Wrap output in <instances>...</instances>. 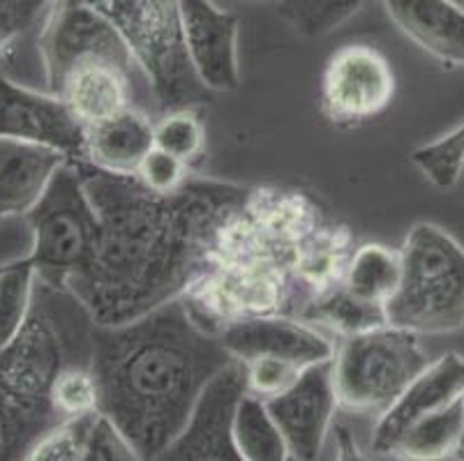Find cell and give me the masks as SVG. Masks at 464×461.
Wrapping results in <instances>:
<instances>
[{"label": "cell", "mask_w": 464, "mask_h": 461, "mask_svg": "<svg viewBox=\"0 0 464 461\" xmlns=\"http://www.w3.org/2000/svg\"><path fill=\"white\" fill-rule=\"evenodd\" d=\"M353 249L349 228L310 194L247 189L210 234L180 300L215 335L261 316L305 321L344 289Z\"/></svg>", "instance_id": "6da1fadb"}, {"label": "cell", "mask_w": 464, "mask_h": 461, "mask_svg": "<svg viewBox=\"0 0 464 461\" xmlns=\"http://www.w3.org/2000/svg\"><path fill=\"white\" fill-rule=\"evenodd\" d=\"M100 217L86 268L67 284L95 325H123L179 300L210 234L247 189L199 180L155 194L137 176L77 164Z\"/></svg>", "instance_id": "7a4b0ae2"}, {"label": "cell", "mask_w": 464, "mask_h": 461, "mask_svg": "<svg viewBox=\"0 0 464 461\" xmlns=\"http://www.w3.org/2000/svg\"><path fill=\"white\" fill-rule=\"evenodd\" d=\"M231 362L219 335L194 319L180 298L130 323L95 325L97 411L143 461H153L183 434L206 388Z\"/></svg>", "instance_id": "3957f363"}, {"label": "cell", "mask_w": 464, "mask_h": 461, "mask_svg": "<svg viewBox=\"0 0 464 461\" xmlns=\"http://www.w3.org/2000/svg\"><path fill=\"white\" fill-rule=\"evenodd\" d=\"M402 277L386 304V323L413 335L464 328V247L441 226H411L400 247Z\"/></svg>", "instance_id": "277c9868"}, {"label": "cell", "mask_w": 464, "mask_h": 461, "mask_svg": "<svg viewBox=\"0 0 464 461\" xmlns=\"http://www.w3.org/2000/svg\"><path fill=\"white\" fill-rule=\"evenodd\" d=\"M104 16L123 37L149 79L155 109H194L208 95L185 53L176 0H77Z\"/></svg>", "instance_id": "5b68a950"}, {"label": "cell", "mask_w": 464, "mask_h": 461, "mask_svg": "<svg viewBox=\"0 0 464 461\" xmlns=\"http://www.w3.org/2000/svg\"><path fill=\"white\" fill-rule=\"evenodd\" d=\"M430 362L420 337L393 325L342 337L331 360L337 408L379 418Z\"/></svg>", "instance_id": "8992f818"}, {"label": "cell", "mask_w": 464, "mask_h": 461, "mask_svg": "<svg viewBox=\"0 0 464 461\" xmlns=\"http://www.w3.org/2000/svg\"><path fill=\"white\" fill-rule=\"evenodd\" d=\"M26 224L31 228L28 261L37 279L52 289L67 291L72 279L86 268L100 228L77 164H65L56 173Z\"/></svg>", "instance_id": "52a82bcc"}, {"label": "cell", "mask_w": 464, "mask_h": 461, "mask_svg": "<svg viewBox=\"0 0 464 461\" xmlns=\"http://www.w3.org/2000/svg\"><path fill=\"white\" fill-rule=\"evenodd\" d=\"M391 61L372 44L352 42L331 53L322 74V111L333 125L353 127L382 116L395 97Z\"/></svg>", "instance_id": "ba28073f"}, {"label": "cell", "mask_w": 464, "mask_h": 461, "mask_svg": "<svg viewBox=\"0 0 464 461\" xmlns=\"http://www.w3.org/2000/svg\"><path fill=\"white\" fill-rule=\"evenodd\" d=\"M0 139L58 152L70 164H86V127L61 95L0 74Z\"/></svg>", "instance_id": "9c48e42d"}, {"label": "cell", "mask_w": 464, "mask_h": 461, "mask_svg": "<svg viewBox=\"0 0 464 461\" xmlns=\"http://www.w3.org/2000/svg\"><path fill=\"white\" fill-rule=\"evenodd\" d=\"M266 408L280 427L291 459H319L337 411L331 362L303 370L285 392L266 399Z\"/></svg>", "instance_id": "30bf717a"}, {"label": "cell", "mask_w": 464, "mask_h": 461, "mask_svg": "<svg viewBox=\"0 0 464 461\" xmlns=\"http://www.w3.org/2000/svg\"><path fill=\"white\" fill-rule=\"evenodd\" d=\"M180 37L194 76L206 91L227 92L240 86L238 19L213 0H176Z\"/></svg>", "instance_id": "8fae6325"}, {"label": "cell", "mask_w": 464, "mask_h": 461, "mask_svg": "<svg viewBox=\"0 0 464 461\" xmlns=\"http://www.w3.org/2000/svg\"><path fill=\"white\" fill-rule=\"evenodd\" d=\"M243 392L246 371L234 360L206 388L183 434L153 461H243L231 443L229 429L231 413Z\"/></svg>", "instance_id": "7c38bea8"}, {"label": "cell", "mask_w": 464, "mask_h": 461, "mask_svg": "<svg viewBox=\"0 0 464 461\" xmlns=\"http://www.w3.org/2000/svg\"><path fill=\"white\" fill-rule=\"evenodd\" d=\"M53 92L61 95L86 130L116 116L123 109L134 107L132 101L137 97L155 101L149 79L141 70L107 58H88L72 65Z\"/></svg>", "instance_id": "4fadbf2b"}, {"label": "cell", "mask_w": 464, "mask_h": 461, "mask_svg": "<svg viewBox=\"0 0 464 461\" xmlns=\"http://www.w3.org/2000/svg\"><path fill=\"white\" fill-rule=\"evenodd\" d=\"M222 346L236 362L273 358L307 370L331 362L335 346L322 330L286 316H261L229 325L219 332Z\"/></svg>", "instance_id": "5bb4252c"}, {"label": "cell", "mask_w": 464, "mask_h": 461, "mask_svg": "<svg viewBox=\"0 0 464 461\" xmlns=\"http://www.w3.org/2000/svg\"><path fill=\"white\" fill-rule=\"evenodd\" d=\"M464 397V358L458 353H444L430 362L411 386L395 399L393 406L377 418L370 447L374 455L388 456L409 427L423 418L441 411Z\"/></svg>", "instance_id": "9a60e30c"}, {"label": "cell", "mask_w": 464, "mask_h": 461, "mask_svg": "<svg viewBox=\"0 0 464 461\" xmlns=\"http://www.w3.org/2000/svg\"><path fill=\"white\" fill-rule=\"evenodd\" d=\"M65 164L49 148L0 139V224L26 219Z\"/></svg>", "instance_id": "2e32d148"}, {"label": "cell", "mask_w": 464, "mask_h": 461, "mask_svg": "<svg viewBox=\"0 0 464 461\" xmlns=\"http://www.w3.org/2000/svg\"><path fill=\"white\" fill-rule=\"evenodd\" d=\"M388 16L425 53L464 67V10L450 0H383Z\"/></svg>", "instance_id": "e0dca14e"}, {"label": "cell", "mask_w": 464, "mask_h": 461, "mask_svg": "<svg viewBox=\"0 0 464 461\" xmlns=\"http://www.w3.org/2000/svg\"><path fill=\"white\" fill-rule=\"evenodd\" d=\"M155 148V122L143 109L128 107L86 130L88 164L121 176H134Z\"/></svg>", "instance_id": "ac0fdd59"}, {"label": "cell", "mask_w": 464, "mask_h": 461, "mask_svg": "<svg viewBox=\"0 0 464 461\" xmlns=\"http://www.w3.org/2000/svg\"><path fill=\"white\" fill-rule=\"evenodd\" d=\"M56 0H0V72L10 74L24 58V83H37L42 61L37 37Z\"/></svg>", "instance_id": "d6986e66"}, {"label": "cell", "mask_w": 464, "mask_h": 461, "mask_svg": "<svg viewBox=\"0 0 464 461\" xmlns=\"http://www.w3.org/2000/svg\"><path fill=\"white\" fill-rule=\"evenodd\" d=\"M402 277L400 249L379 243H365L353 249L344 274V291L358 303L382 307L386 312L388 300L393 298Z\"/></svg>", "instance_id": "ffe728a7"}, {"label": "cell", "mask_w": 464, "mask_h": 461, "mask_svg": "<svg viewBox=\"0 0 464 461\" xmlns=\"http://www.w3.org/2000/svg\"><path fill=\"white\" fill-rule=\"evenodd\" d=\"M231 443L243 461H294L266 401L243 392L231 413Z\"/></svg>", "instance_id": "44dd1931"}, {"label": "cell", "mask_w": 464, "mask_h": 461, "mask_svg": "<svg viewBox=\"0 0 464 461\" xmlns=\"http://www.w3.org/2000/svg\"><path fill=\"white\" fill-rule=\"evenodd\" d=\"M464 397L409 427L388 456L395 461H450L462 437Z\"/></svg>", "instance_id": "7402d4cb"}, {"label": "cell", "mask_w": 464, "mask_h": 461, "mask_svg": "<svg viewBox=\"0 0 464 461\" xmlns=\"http://www.w3.org/2000/svg\"><path fill=\"white\" fill-rule=\"evenodd\" d=\"M37 291V273L28 259L0 270V351L19 337L31 316Z\"/></svg>", "instance_id": "603a6c76"}, {"label": "cell", "mask_w": 464, "mask_h": 461, "mask_svg": "<svg viewBox=\"0 0 464 461\" xmlns=\"http://www.w3.org/2000/svg\"><path fill=\"white\" fill-rule=\"evenodd\" d=\"M61 420L40 416L0 388V461H21L33 443Z\"/></svg>", "instance_id": "cb8c5ba5"}, {"label": "cell", "mask_w": 464, "mask_h": 461, "mask_svg": "<svg viewBox=\"0 0 464 461\" xmlns=\"http://www.w3.org/2000/svg\"><path fill=\"white\" fill-rule=\"evenodd\" d=\"M409 159L434 187L453 189L464 171V122L434 141L416 148Z\"/></svg>", "instance_id": "d4e9b609"}, {"label": "cell", "mask_w": 464, "mask_h": 461, "mask_svg": "<svg viewBox=\"0 0 464 461\" xmlns=\"http://www.w3.org/2000/svg\"><path fill=\"white\" fill-rule=\"evenodd\" d=\"M368 0H280V14L303 37H324Z\"/></svg>", "instance_id": "484cf974"}, {"label": "cell", "mask_w": 464, "mask_h": 461, "mask_svg": "<svg viewBox=\"0 0 464 461\" xmlns=\"http://www.w3.org/2000/svg\"><path fill=\"white\" fill-rule=\"evenodd\" d=\"M97 413L67 418L53 425L52 429H46L21 461H83Z\"/></svg>", "instance_id": "4316f807"}, {"label": "cell", "mask_w": 464, "mask_h": 461, "mask_svg": "<svg viewBox=\"0 0 464 461\" xmlns=\"http://www.w3.org/2000/svg\"><path fill=\"white\" fill-rule=\"evenodd\" d=\"M206 130L197 109L169 111L155 122V148L189 164L204 152Z\"/></svg>", "instance_id": "83f0119b"}, {"label": "cell", "mask_w": 464, "mask_h": 461, "mask_svg": "<svg viewBox=\"0 0 464 461\" xmlns=\"http://www.w3.org/2000/svg\"><path fill=\"white\" fill-rule=\"evenodd\" d=\"M52 406L61 420L97 413L100 392L91 365H70L58 374L52 388Z\"/></svg>", "instance_id": "f1b7e54d"}, {"label": "cell", "mask_w": 464, "mask_h": 461, "mask_svg": "<svg viewBox=\"0 0 464 461\" xmlns=\"http://www.w3.org/2000/svg\"><path fill=\"white\" fill-rule=\"evenodd\" d=\"M240 365L246 371V390L264 401L285 392L303 371L301 367L285 360H273V358H256Z\"/></svg>", "instance_id": "f546056e"}, {"label": "cell", "mask_w": 464, "mask_h": 461, "mask_svg": "<svg viewBox=\"0 0 464 461\" xmlns=\"http://www.w3.org/2000/svg\"><path fill=\"white\" fill-rule=\"evenodd\" d=\"M137 180L155 194H176L188 183V164L169 152L153 148L137 168Z\"/></svg>", "instance_id": "4dcf8cb0"}, {"label": "cell", "mask_w": 464, "mask_h": 461, "mask_svg": "<svg viewBox=\"0 0 464 461\" xmlns=\"http://www.w3.org/2000/svg\"><path fill=\"white\" fill-rule=\"evenodd\" d=\"M83 461H143L139 452L134 450L132 443L118 431L109 418L102 413H97L95 425L91 429V438H88L86 456Z\"/></svg>", "instance_id": "1f68e13d"}, {"label": "cell", "mask_w": 464, "mask_h": 461, "mask_svg": "<svg viewBox=\"0 0 464 461\" xmlns=\"http://www.w3.org/2000/svg\"><path fill=\"white\" fill-rule=\"evenodd\" d=\"M31 254V228L26 219H12L0 224V270Z\"/></svg>", "instance_id": "d6a6232c"}, {"label": "cell", "mask_w": 464, "mask_h": 461, "mask_svg": "<svg viewBox=\"0 0 464 461\" xmlns=\"http://www.w3.org/2000/svg\"><path fill=\"white\" fill-rule=\"evenodd\" d=\"M464 411V408H462ZM450 461H464V418H462V437H459V443H458V450H455L453 459Z\"/></svg>", "instance_id": "836d02e7"}, {"label": "cell", "mask_w": 464, "mask_h": 461, "mask_svg": "<svg viewBox=\"0 0 464 461\" xmlns=\"http://www.w3.org/2000/svg\"><path fill=\"white\" fill-rule=\"evenodd\" d=\"M450 3H453V5H458L459 10H464V0H450Z\"/></svg>", "instance_id": "e575fe53"}, {"label": "cell", "mask_w": 464, "mask_h": 461, "mask_svg": "<svg viewBox=\"0 0 464 461\" xmlns=\"http://www.w3.org/2000/svg\"><path fill=\"white\" fill-rule=\"evenodd\" d=\"M342 461H358L356 456H349V455H342Z\"/></svg>", "instance_id": "d590c367"}]
</instances>
